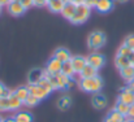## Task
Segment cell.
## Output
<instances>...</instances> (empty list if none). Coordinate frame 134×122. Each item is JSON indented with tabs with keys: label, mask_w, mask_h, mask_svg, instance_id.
<instances>
[{
	"label": "cell",
	"mask_w": 134,
	"mask_h": 122,
	"mask_svg": "<svg viewBox=\"0 0 134 122\" xmlns=\"http://www.w3.org/2000/svg\"><path fill=\"white\" fill-rule=\"evenodd\" d=\"M115 109L119 112V113H121L122 116H128V111H129V105L128 104H124V103H121V101H117L116 103V105H115Z\"/></svg>",
	"instance_id": "cell-25"
},
{
	"label": "cell",
	"mask_w": 134,
	"mask_h": 122,
	"mask_svg": "<svg viewBox=\"0 0 134 122\" xmlns=\"http://www.w3.org/2000/svg\"><path fill=\"white\" fill-rule=\"evenodd\" d=\"M13 94H14L22 103H25V100H26L27 96L30 95V91H29L27 87H18V88H16V90L13 91Z\"/></svg>",
	"instance_id": "cell-19"
},
{
	"label": "cell",
	"mask_w": 134,
	"mask_h": 122,
	"mask_svg": "<svg viewBox=\"0 0 134 122\" xmlns=\"http://www.w3.org/2000/svg\"><path fill=\"white\" fill-rule=\"evenodd\" d=\"M27 88H29L30 94L34 95V96H37L39 100H43V99H46L49 95V91L47 88H44L43 86H41L39 83H37V84H29Z\"/></svg>",
	"instance_id": "cell-4"
},
{
	"label": "cell",
	"mask_w": 134,
	"mask_h": 122,
	"mask_svg": "<svg viewBox=\"0 0 134 122\" xmlns=\"http://www.w3.org/2000/svg\"><path fill=\"white\" fill-rule=\"evenodd\" d=\"M80 87L89 94H96L102 90L103 87V79L98 75L91 77V78H81L80 82Z\"/></svg>",
	"instance_id": "cell-1"
},
{
	"label": "cell",
	"mask_w": 134,
	"mask_h": 122,
	"mask_svg": "<svg viewBox=\"0 0 134 122\" xmlns=\"http://www.w3.org/2000/svg\"><path fill=\"white\" fill-rule=\"evenodd\" d=\"M104 122H119V121H115V120H112V118H109V117H107V118L104 120Z\"/></svg>",
	"instance_id": "cell-41"
},
{
	"label": "cell",
	"mask_w": 134,
	"mask_h": 122,
	"mask_svg": "<svg viewBox=\"0 0 134 122\" xmlns=\"http://www.w3.org/2000/svg\"><path fill=\"white\" fill-rule=\"evenodd\" d=\"M8 100H9V111H17V109H20V107L24 104L14 94H12V95L8 97Z\"/></svg>",
	"instance_id": "cell-21"
},
{
	"label": "cell",
	"mask_w": 134,
	"mask_h": 122,
	"mask_svg": "<svg viewBox=\"0 0 134 122\" xmlns=\"http://www.w3.org/2000/svg\"><path fill=\"white\" fill-rule=\"evenodd\" d=\"M92 105H94V108H96V109H103V108L107 105V99H105V96L102 95V94H99V92H96V94L92 96Z\"/></svg>",
	"instance_id": "cell-13"
},
{
	"label": "cell",
	"mask_w": 134,
	"mask_h": 122,
	"mask_svg": "<svg viewBox=\"0 0 134 122\" xmlns=\"http://www.w3.org/2000/svg\"><path fill=\"white\" fill-rule=\"evenodd\" d=\"M115 64H116V66H117L119 69H124V68H126V66L132 65V64H130V61H129V59H128V57H125V56H121V55H117V56H116Z\"/></svg>",
	"instance_id": "cell-22"
},
{
	"label": "cell",
	"mask_w": 134,
	"mask_h": 122,
	"mask_svg": "<svg viewBox=\"0 0 134 122\" xmlns=\"http://www.w3.org/2000/svg\"><path fill=\"white\" fill-rule=\"evenodd\" d=\"M132 51H133V49H130L128 45L122 44V45L119 48V52H117V55H121V56H125V57H128V56L132 53Z\"/></svg>",
	"instance_id": "cell-29"
},
{
	"label": "cell",
	"mask_w": 134,
	"mask_h": 122,
	"mask_svg": "<svg viewBox=\"0 0 134 122\" xmlns=\"http://www.w3.org/2000/svg\"><path fill=\"white\" fill-rule=\"evenodd\" d=\"M128 59H129L130 64H132V65H134V51H132V53L128 56Z\"/></svg>",
	"instance_id": "cell-35"
},
{
	"label": "cell",
	"mask_w": 134,
	"mask_h": 122,
	"mask_svg": "<svg viewBox=\"0 0 134 122\" xmlns=\"http://www.w3.org/2000/svg\"><path fill=\"white\" fill-rule=\"evenodd\" d=\"M56 77V82H57V88L59 90H65L69 88V83H70V78L63 73H59L55 75Z\"/></svg>",
	"instance_id": "cell-14"
},
{
	"label": "cell",
	"mask_w": 134,
	"mask_h": 122,
	"mask_svg": "<svg viewBox=\"0 0 134 122\" xmlns=\"http://www.w3.org/2000/svg\"><path fill=\"white\" fill-rule=\"evenodd\" d=\"M70 61H72V65H73L74 72L78 73V74L82 72V69H83V68L86 66V64H87L86 59L82 57V56H73V57L70 59Z\"/></svg>",
	"instance_id": "cell-9"
},
{
	"label": "cell",
	"mask_w": 134,
	"mask_h": 122,
	"mask_svg": "<svg viewBox=\"0 0 134 122\" xmlns=\"http://www.w3.org/2000/svg\"><path fill=\"white\" fill-rule=\"evenodd\" d=\"M10 3V0H0V5L3 7V5H8Z\"/></svg>",
	"instance_id": "cell-38"
},
{
	"label": "cell",
	"mask_w": 134,
	"mask_h": 122,
	"mask_svg": "<svg viewBox=\"0 0 134 122\" xmlns=\"http://www.w3.org/2000/svg\"><path fill=\"white\" fill-rule=\"evenodd\" d=\"M124 44L128 45L130 49H133L134 51V35H128L126 39H125V42H124Z\"/></svg>",
	"instance_id": "cell-31"
},
{
	"label": "cell",
	"mask_w": 134,
	"mask_h": 122,
	"mask_svg": "<svg viewBox=\"0 0 134 122\" xmlns=\"http://www.w3.org/2000/svg\"><path fill=\"white\" fill-rule=\"evenodd\" d=\"M64 4L65 3L63 0H48L47 1V7L49 8L51 12H55V13H61Z\"/></svg>",
	"instance_id": "cell-16"
},
{
	"label": "cell",
	"mask_w": 134,
	"mask_h": 122,
	"mask_svg": "<svg viewBox=\"0 0 134 122\" xmlns=\"http://www.w3.org/2000/svg\"><path fill=\"white\" fill-rule=\"evenodd\" d=\"M126 117H129V118L134 120V104L129 105V111H128V116H126Z\"/></svg>",
	"instance_id": "cell-33"
},
{
	"label": "cell",
	"mask_w": 134,
	"mask_h": 122,
	"mask_svg": "<svg viewBox=\"0 0 134 122\" xmlns=\"http://www.w3.org/2000/svg\"><path fill=\"white\" fill-rule=\"evenodd\" d=\"M3 122H16V120H14V117H12V118H5V120H3Z\"/></svg>",
	"instance_id": "cell-39"
},
{
	"label": "cell",
	"mask_w": 134,
	"mask_h": 122,
	"mask_svg": "<svg viewBox=\"0 0 134 122\" xmlns=\"http://www.w3.org/2000/svg\"><path fill=\"white\" fill-rule=\"evenodd\" d=\"M61 66H63V62L59 61L57 59L52 57L47 64V73L52 74V75H56V74L61 73Z\"/></svg>",
	"instance_id": "cell-7"
},
{
	"label": "cell",
	"mask_w": 134,
	"mask_h": 122,
	"mask_svg": "<svg viewBox=\"0 0 134 122\" xmlns=\"http://www.w3.org/2000/svg\"><path fill=\"white\" fill-rule=\"evenodd\" d=\"M72 3H73V4H76V5H80V4H83V3H85V0H73Z\"/></svg>",
	"instance_id": "cell-37"
},
{
	"label": "cell",
	"mask_w": 134,
	"mask_h": 122,
	"mask_svg": "<svg viewBox=\"0 0 134 122\" xmlns=\"http://www.w3.org/2000/svg\"><path fill=\"white\" fill-rule=\"evenodd\" d=\"M76 8H77L76 4H73V3H65L64 4V8L61 10L63 17L66 18V20H72L73 16H74V13H76Z\"/></svg>",
	"instance_id": "cell-12"
},
{
	"label": "cell",
	"mask_w": 134,
	"mask_h": 122,
	"mask_svg": "<svg viewBox=\"0 0 134 122\" xmlns=\"http://www.w3.org/2000/svg\"><path fill=\"white\" fill-rule=\"evenodd\" d=\"M116 1H120V3H125V1H128V0H116Z\"/></svg>",
	"instance_id": "cell-44"
},
{
	"label": "cell",
	"mask_w": 134,
	"mask_h": 122,
	"mask_svg": "<svg viewBox=\"0 0 134 122\" xmlns=\"http://www.w3.org/2000/svg\"><path fill=\"white\" fill-rule=\"evenodd\" d=\"M8 7V12L12 14V16H16V17H18V16H22L24 13H25V8L22 7V4L20 3V0H10V3L7 5Z\"/></svg>",
	"instance_id": "cell-5"
},
{
	"label": "cell",
	"mask_w": 134,
	"mask_h": 122,
	"mask_svg": "<svg viewBox=\"0 0 134 122\" xmlns=\"http://www.w3.org/2000/svg\"><path fill=\"white\" fill-rule=\"evenodd\" d=\"M120 74L125 81L130 82L134 78V65H129L124 69H120Z\"/></svg>",
	"instance_id": "cell-18"
},
{
	"label": "cell",
	"mask_w": 134,
	"mask_h": 122,
	"mask_svg": "<svg viewBox=\"0 0 134 122\" xmlns=\"http://www.w3.org/2000/svg\"><path fill=\"white\" fill-rule=\"evenodd\" d=\"M61 73H63V74H65V75H68L69 78H72V77L76 74V72H74V69H73V65H72V61H70V60H69V61L63 62Z\"/></svg>",
	"instance_id": "cell-20"
},
{
	"label": "cell",
	"mask_w": 134,
	"mask_h": 122,
	"mask_svg": "<svg viewBox=\"0 0 134 122\" xmlns=\"http://www.w3.org/2000/svg\"><path fill=\"white\" fill-rule=\"evenodd\" d=\"M39 84H41V86H43L44 88H47V90H48L49 92H51V91H53V88H52L51 83H49V81H48V78H47L46 75H44V78H42V79H41V82H39Z\"/></svg>",
	"instance_id": "cell-30"
},
{
	"label": "cell",
	"mask_w": 134,
	"mask_h": 122,
	"mask_svg": "<svg viewBox=\"0 0 134 122\" xmlns=\"http://www.w3.org/2000/svg\"><path fill=\"white\" fill-rule=\"evenodd\" d=\"M46 72L42 69H33L30 73H29V84H37L39 83L42 78H44Z\"/></svg>",
	"instance_id": "cell-10"
},
{
	"label": "cell",
	"mask_w": 134,
	"mask_h": 122,
	"mask_svg": "<svg viewBox=\"0 0 134 122\" xmlns=\"http://www.w3.org/2000/svg\"><path fill=\"white\" fill-rule=\"evenodd\" d=\"M86 61H87V64H90L91 66H94L95 69H100V68L104 65L105 59H104L100 53H91V55H89V56L86 57Z\"/></svg>",
	"instance_id": "cell-6"
},
{
	"label": "cell",
	"mask_w": 134,
	"mask_h": 122,
	"mask_svg": "<svg viewBox=\"0 0 134 122\" xmlns=\"http://www.w3.org/2000/svg\"><path fill=\"white\" fill-rule=\"evenodd\" d=\"M87 44H89L90 49L96 51V49L102 48L105 44V35L102 31H94L87 38Z\"/></svg>",
	"instance_id": "cell-3"
},
{
	"label": "cell",
	"mask_w": 134,
	"mask_h": 122,
	"mask_svg": "<svg viewBox=\"0 0 134 122\" xmlns=\"http://www.w3.org/2000/svg\"><path fill=\"white\" fill-rule=\"evenodd\" d=\"M70 104H72L70 97H69V96H63V97H60L59 101H57V108H59L60 111H68L69 107H70Z\"/></svg>",
	"instance_id": "cell-23"
},
{
	"label": "cell",
	"mask_w": 134,
	"mask_h": 122,
	"mask_svg": "<svg viewBox=\"0 0 134 122\" xmlns=\"http://www.w3.org/2000/svg\"><path fill=\"white\" fill-rule=\"evenodd\" d=\"M119 101L124 103V104H128V105H132L134 104V91L130 90L129 87L122 90L119 95Z\"/></svg>",
	"instance_id": "cell-8"
},
{
	"label": "cell",
	"mask_w": 134,
	"mask_h": 122,
	"mask_svg": "<svg viewBox=\"0 0 134 122\" xmlns=\"http://www.w3.org/2000/svg\"><path fill=\"white\" fill-rule=\"evenodd\" d=\"M4 90H5V86H4V84L0 82V97L3 96V92H4Z\"/></svg>",
	"instance_id": "cell-36"
},
{
	"label": "cell",
	"mask_w": 134,
	"mask_h": 122,
	"mask_svg": "<svg viewBox=\"0 0 134 122\" xmlns=\"http://www.w3.org/2000/svg\"><path fill=\"white\" fill-rule=\"evenodd\" d=\"M47 1L48 0H34V5L35 7H44V5H47Z\"/></svg>",
	"instance_id": "cell-34"
},
{
	"label": "cell",
	"mask_w": 134,
	"mask_h": 122,
	"mask_svg": "<svg viewBox=\"0 0 134 122\" xmlns=\"http://www.w3.org/2000/svg\"><path fill=\"white\" fill-rule=\"evenodd\" d=\"M8 97H9V96H8ZM8 97H4V96L0 97V112H7V111H9V100H8Z\"/></svg>",
	"instance_id": "cell-28"
},
{
	"label": "cell",
	"mask_w": 134,
	"mask_h": 122,
	"mask_svg": "<svg viewBox=\"0 0 134 122\" xmlns=\"http://www.w3.org/2000/svg\"><path fill=\"white\" fill-rule=\"evenodd\" d=\"M90 13H91V8L89 5H86L85 3L83 4H80L77 5L76 8V13L73 16V18L70 20L72 24H76V25H80V24H83L89 20Z\"/></svg>",
	"instance_id": "cell-2"
},
{
	"label": "cell",
	"mask_w": 134,
	"mask_h": 122,
	"mask_svg": "<svg viewBox=\"0 0 134 122\" xmlns=\"http://www.w3.org/2000/svg\"><path fill=\"white\" fill-rule=\"evenodd\" d=\"M112 7H113V1L112 0H98V3L95 5V8L99 12H102V13L109 12L112 9Z\"/></svg>",
	"instance_id": "cell-15"
},
{
	"label": "cell",
	"mask_w": 134,
	"mask_h": 122,
	"mask_svg": "<svg viewBox=\"0 0 134 122\" xmlns=\"http://www.w3.org/2000/svg\"><path fill=\"white\" fill-rule=\"evenodd\" d=\"M125 122H134V120H132V118H129V120H125Z\"/></svg>",
	"instance_id": "cell-42"
},
{
	"label": "cell",
	"mask_w": 134,
	"mask_h": 122,
	"mask_svg": "<svg viewBox=\"0 0 134 122\" xmlns=\"http://www.w3.org/2000/svg\"><path fill=\"white\" fill-rule=\"evenodd\" d=\"M39 101H41V100H39L37 96H34V95L30 94V95L27 96V99L25 100V104H26L27 107H35V105L39 104Z\"/></svg>",
	"instance_id": "cell-27"
},
{
	"label": "cell",
	"mask_w": 134,
	"mask_h": 122,
	"mask_svg": "<svg viewBox=\"0 0 134 122\" xmlns=\"http://www.w3.org/2000/svg\"><path fill=\"white\" fill-rule=\"evenodd\" d=\"M20 3L22 4V7L25 9H29V8H31L34 5V0H20Z\"/></svg>",
	"instance_id": "cell-32"
},
{
	"label": "cell",
	"mask_w": 134,
	"mask_h": 122,
	"mask_svg": "<svg viewBox=\"0 0 134 122\" xmlns=\"http://www.w3.org/2000/svg\"><path fill=\"white\" fill-rule=\"evenodd\" d=\"M81 78H91L98 75V69H95L94 66H91L90 64H86V66L82 69V72L80 73Z\"/></svg>",
	"instance_id": "cell-17"
},
{
	"label": "cell",
	"mask_w": 134,
	"mask_h": 122,
	"mask_svg": "<svg viewBox=\"0 0 134 122\" xmlns=\"http://www.w3.org/2000/svg\"><path fill=\"white\" fill-rule=\"evenodd\" d=\"M53 57H55V59H57V60H59V61H61V62L69 61V60L72 59L70 52H69L66 48H63V47L57 48V49L53 52Z\"/></svg>",
	"instance_id": "cell-11"
},
{
	"label": "cell",
	"mask_w": 134,
	"mask_h": 122,
	"mask_svg": "<svg viewBox=\"0 0 134 122\" xmlns=\"http://www.w3.org/2000/svg\"><path fill=\"white\" fill-rule=\"evenodd\" d=\"M108 117L115 120V121H119V122H125V116H122L121 113H119L116 109H112L109 113H108Z\"/></svg>",
	"instance_id": "cell-26"
},
{
	"label": "cell",
	"mask_w": 134,
	"mask_h": 122,
	"mask_svg": "<svg viewBox=\"0 0 134 122\" xmlns=\"http://www.w3.org/2000/svg\"><path fill=\"white\" fill-rule=\"evenodd\" d=\"M14 120L16 122H33V117L27 112H18L14 116Z\"/></svg>",
	"instance_id": "cell-24"
},
{
	"label": "cell",
	"mask_w": 134,
	"mask_h": 122,
	"mask_svg": "<svg viewBox=\"0 0 134 122\" xmlns=\"http://www.w3.org/2000/svg\"><path fill=\"white\" fill-rule=\"evenodd\" d=\"M0 122H3V118H1V117H0Z\"/></svg>",
	"instance_id": "cell-45"
},
{
	"label": "cell",
	"mask_w": 134,
	"mask_h": 122,
	"mask_svg": "<svg viewBox=\"0 0 134 122\" xmlns=\"http://www.w3.org/2000/svg\"><path fill=\"white\" fill-rule=\"evenodd\" d=\"M63 1H64V3H72L73 0H63Z\"/></svg>",
	"instance_id": "cell-43"
},
{
	"label": "cell",
	"mask_w": 134,
	"mask_h": 122,
	"mask_svg": "<svg viewBox=\"0 0 134 122\" xmlns=\"http://www.w3.org/2000/svg\"><path fill=\"white\" fill-rule=\"evenodd\" d=\"M129 84H130V86H129V88H130V90H133V91H134V78H133V79H132L130 82H129Z\"/></svg>",
	"instance_id": "cell-40"
},
{
	"label": "cell",
	"mask_w": 134,
	"mask_h": 122,
	"mask_svg": "<svg viewBox=\"0 0 134 122\" xmlns=\"http://www.w3.org/2000/svg\"><path fill=\"white\" fill-rule=\"evenodd\" d=\"M0 13H1V5H0Z\"/></svg>",
	"instance_id": "cell-46"
}]
</instances>
